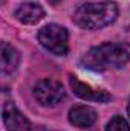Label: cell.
<instances>
[{
	"label": "cell",
	"instance_id": "cell-12",
	"mask_svg": "<svg viewBox=\"0 0 130 131\" xmlns=\"http://www.w3.org/2000/svg\"><path fill=\"white\" fill-rule=\"evenodd\" d=\"M127 111H129V116H130V101H129V107H127Z\"/></svg>",
	"mask_w": 130,
	"mask_h": 131
},
{
	"label": "cell",
	"instance_id": "cell-6",
	"mask_svg": "<svg viewBox=\"0 0 130 131\" xmlns=\"http://www.w3.org/2000/svg\"><path fill=\"white\" fill-rule=\"evenodd\" d=\"M3 124L8 128V131H26L29 128L28 119L17 110V107L8 101L3 105Z\"/></svg>",
	"mask_w": 130,
	"mask_h": 131
},
{
	"label": "cell",
	"instance_id": "cell-10",
	"mask_svg": "<svg viewBox=\"0 0 130 131\" xmlns=\"http://www.w3.org/2000/svg\"><path fill=\"white\" fill-rule=\"evenodd\" d=\"M106 131H130V127L127 124V121L121 116H115L109 124Z\"/></svg>",
	"mask_w": 130,
	"mask_h": 131
},
{
	"label": "cell",
	"instance_id": "cell-8",
	"mask_svg": "<svg viewBox=\"0 0 130 131\" xmlns=\"http://www.w3.org/2000/svg\"><path fill=\"white\" fill-rule=\"evenodd\" d=\"M44 15V11L40 5L37 3H23L17 8L15 11V17L18 21L25 23V25H34V23H38Z\"/></svg>",
	"mask_w": 130,
	"mask_h": 131
},
{
	"label": "cell",
	"instance_id": "cell-1",
	"mask_svg": "<svg viewBox=\"0 0 130 131\" xmlns=\"http://www.w3.org/2000/svg\"><path fill=\"white\" fill-rule=\"evenodd\" d=\"M130 61V44L127 43H106L92 47L83 58L81 66L95 72L107 69H118Z\"/></svg>",
	"mask_w": 130,
	"mask_h": 131
},
{
	"label": "cell",
	"instance_id": "cell-9",
	"mask_svg": "<svg viewBox=\"0 0 130 131\" xmlns=\"http://www.w3.org/2000/svg\"><path fill=\"white\" fill-rule=\"evenodd\" d=\"M0 57H2V70H3V73L9 75V73H12L17 69L20 55H18L17 49H14L11 44H8L5 41L2 43V53H0Z\"/></svg>",
	"mask_w": 130,
	"mask_h": 131
},
{
	"label": "cell",
	"instance_id": "cell-4",
	"mask_svg": "<svg viewBox=\"0 0 130 131\" xmlns=\"http://www.w3.org/2000/svg\"><path fill=\"white\" fill-rule=\"evenodd\" d=\"M34 96L44 107H55L66 98V93L58 81L41 79L34 87Z\"/></svg>",
	"mask_w": 130,
	"mask_h": 131
},
{
	"label": "cell",
	"instance_id": "cell-11",
	"mask_svg": "<svg viewBox=\"0 0 130 131\" xmlns=\"http://www.w3.org/2000/svg\"><path fill=\"white\" fill-rule=\"evenodd\" d=\"M49 2H51V3H58L60 0H49Z\"/></svg>",
	"mask_w": 130,
	"mask_h": 131
},
{
	"label": "cell",
	"instance_id": "cell-5",
	"mask_svg": "<svg viewBox=\"0 0 130 131\" xmlns=\"http://www.w3.org/2000/svg\"><path fill=\"white\" fill-rule=\"evenodd\" d=\"M70 87L73 90V93L77 96H80L81 99H86V101H94V102H109L112 96L110 93H107L106 90H101V89H94L90 87L89 84H84L81 82L78 78L75 76H70Z\"/></svg>",
	"mask_w": 130,
	"mask_h": 131
},
{
	"label": "cell",
	"instance_id": "cell-2",
	"mask_svg": "<svg viewBox=\"0 0 130 131\" xmlns=\"http://www.w3.org/2000/svg\"><path fill=\"white\" fill-rule=\"evenodd\" d=\"M118 15V8L113 2L86 3L73 14V21L83 29H99L112 21Z\"/></svg>",
	"mask_w": 130,
	"mask_h": 131
},
{
	"label": "cell",
	"instance_id": "cell-7",
	"mask_svg": "<svg viewBox=\"0 0 130 131\" xmlns=\"http://www.w3.org/2000/svg\"><path fill=\"white\" fill-rule=\"evenodd\" d=\"M69 121L78 127V128H89L95 124L97 121V113L90 108V107H86V105H80V107H75L70 110L69 113Z\"/></svg>",
	"mask_w": 130,
	"mask_h": 131
},
{
	"label": "cell",
	"instance_id": "cell-3",
	"mask_svg": "<svg viewBox=\"0 0 130 131\" xmlns=\"http://www.w3.org/2000/svg\"><path fill=\"white\" fill-rule=\"evenodd\" d=\"M38 41L43 47L51 50L55 55H66L67 53V31L58 25H48L40 29Z\"/></svg>",
	"mask_w": 130,
	"mask_h": 131
}]
</instances>
